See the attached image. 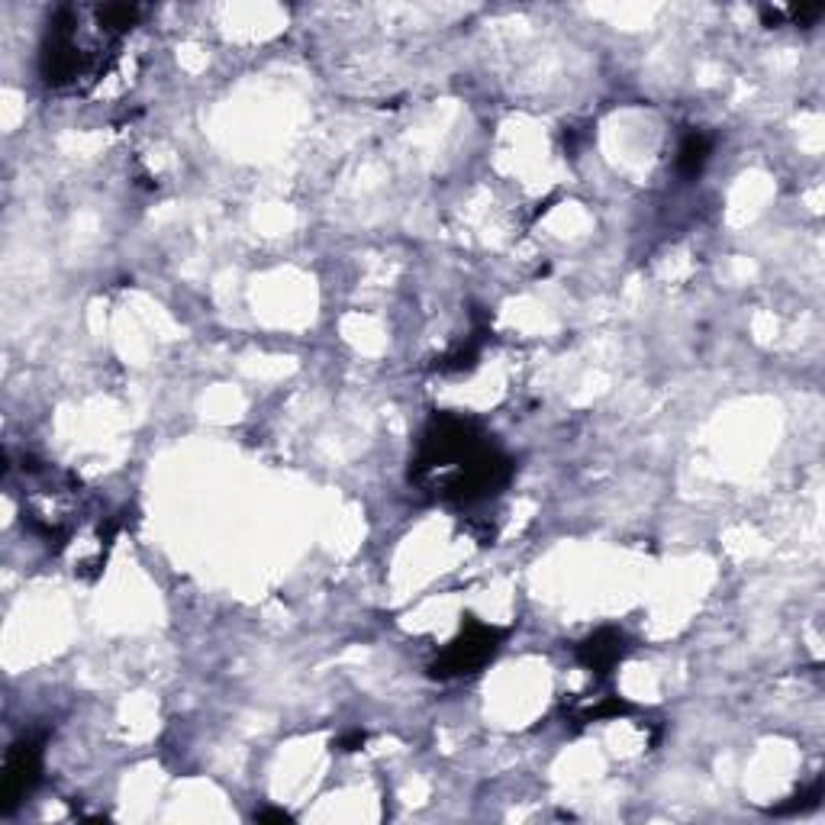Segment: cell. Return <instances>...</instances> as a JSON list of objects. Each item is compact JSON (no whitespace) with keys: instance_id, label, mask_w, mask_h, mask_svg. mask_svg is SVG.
I'll return each mask as SVG.
<instances>
[{"instance_id":"1","label":"cell","mask_w":825,"mask_h":825,"mask_svg":"<svg viewBox=\"0 0 825 825\" xmlns=\"http://www.w3.org/2000/svg\"><path fill=\"white\" fill-rule=\"evenodd\" d=\"M484 445L487 442L481 436V429H477V423H471V419L436 416L426 426L423 439H419V452L413 458L410 477L423 481L426 474L442 471V468H448V474H452L455 468L465 465V461L477 452V448H484Z\"/></svg>"},{"instance_id":"2","label":"cell","mask_w":825,"mask_h":825,"mask_svg":"<svg viewBox=\"0 0 825 825\" xmlns=\"http://www.w3.org/2000/svg\"><path fill=\"white\" fill-rule=\"evenodd\" d=\"M506 629H497V626H484V622L471 619L465 629H461L458 639L448 645L442 655L432 664V677L439 680H448V677H465V674H474L481 671L484 664L497 655V648L503 642Z\"/></svg>"},{"instance_id":"3","label":"cell","mask_w":825,"mask_h":825,"mask_svg":"<svg viewBox=\"0 0 825 825\" xmlns=\"http://www.w3.org/2000/svg\"><path fill=\"white\" fill-rule=\"evenodd\" d=\"M39 774H42V742L33 735H26L17 745H10V751H7L4 777H0V809H4V813H13V809L36 790Z\"/></svg>"},{"instance_id":"4","label":"cell","mask_w":825,"mask_h":825,"mask_svg":"<svg viewBox=\"0 0 825 825\" xmlns=\"http://www.w3.org/2000/svg\"><path fill=\"white\" fill-rule=\"evenodd\" d=\"M626 651H629V639L619 629H600L577 645V661L597 674H610L616 664L626 658Z\"/></svg>"},{"instance_id":"5","label":"cell","mask_w":825,"mask_h":825,"mask_svg":"<svg viewBox=\"0 0 825 825\" xmlns=\"http://www.w3.org/2000/svg\"><path fill=\"white\" fill-rule=\"evenodd\" d=\"M709 155H713V139L706 133H687L684 142H680L677 149V171L684 178H697L700 171L706 168Z\"/></svg>"},{"instance_id":"6","label":"cell","mask_w":825,"mask_h":825,"mask_svg":"<svg viewBox=\"0 0 825 825\" xmlns=\"http://www.w3.org/2000/svg\"><path fill=\"white\" fill-rule=\"evenodd\" d=\"M97 20H100V26H104L107 33H126V30H133V26H136L139 7H129V4L100 7L97 10Z\"/></svg>"},{"instance_id":"7","label":"cell","mask_w":825,"mask_h":825,"mask_svg":"<svg viewBox=\"0 0 825 825\" xmlns=\"http://www.w3.org/2000/svg\"><path fill=\"white\" fill-rule=\"evenodd\" d=\"M822 4H816V7H800V10H790V17H793V23L796 26H809V23H816L819 17H822Z\"/></svg>"},{"instance_id":"8","label":"cell","mask_w":825,"mask_h":825,"mask_svg":"<svg viewBox=\"0 0 825 825\" xmlns=\"http://www.w3.org/2000/svg\"><path fill=\"white\" fill-rule=\"evenodd\" d=\"M361 745H365V732H361V729H355V732H349L345 738H339V748L342 751H358Z\"/></svg>"},{"instance_id":"9","label":"cell","mask_w":825,"mask_h":825,"mask_svg":"<svg viewBox=\"0 0 825 825\" xmlns=\"http://www.w3.org/2000/svg\"><path fill=\"white\" fill-rule=\"evenodd\" d=\"M258 822H291V816L284 813V809H265V813L255 816Z\"/></svg>"}]
</instances>
